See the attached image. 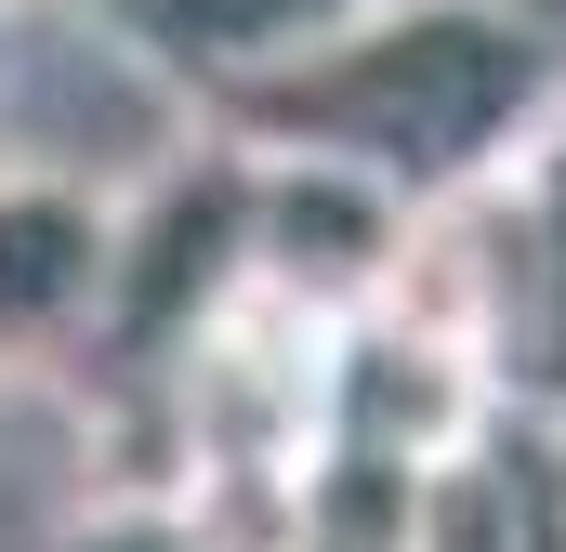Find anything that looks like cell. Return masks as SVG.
Segmentation results:
<instances>
[{
	"label": "cell",
	"mask_w": 566,
	"mask_h": 552,
	"mask_svg": "<svg viewBox=\"0 0 566 552\" xmlns=\"http://www.w3.org/2000/svg\"><path fill=\"white\" fill-rule=\"evenodd\" d=\"M501 460H514V552H566V408L514 395L501 408Z\"/></svg>",
	"instance_id": "obj_6"
},
{
	"label": "cell",
	"mask_w": 566,
	"mask_h": 552,
	"mask_svg": "<svg viewBox=\"0 0 566 552\" xmlns=\"http://www.w3.org/2000/svg\"><path fill=\"white\" fill-rule=\"evenodd\" d=\"M238 184H251V302H277L303 329H343L369 316L396 276L422 211L343 158H290V145H238Z\"/></svg>",
	"instance_id": "obj_4"
},
{
	"label": "cell",
	"mask_w": 566,
	"mask_h": 552,
	"mask_svg": "<svg viewBox=\"0 0 566 552\" xmlns=\"http://www.w3.org/2000/svg\"><path fill=\"white\" fill-rule=\"evenodd\" d=\"M198 132L343 158L409 211H448L566 132V26L541 0H343L290 53L198 93Z\"/></svg>",
	"instance_id": "obj_1"
},
{
	"label": "cell",
	"mask_w": 566,
	"mask_h": 552,
	"mask_svg": "<svg viewBox=\"0 0 566 552\" xmlns=\"http://www.w3.org/2000/svg\"><path fill=\"white\" fill-rule=\"evenodd\" d=\"M106 302H119V184L0 145V382L106 355Z\"/></svg>",
	"instance_id": "obj_2"
},
{
	"label": "cell",
	"mask_w": 566,
	"mask_h": 552,
	"mask_svg": "<svg viewBox=\"0 0 566 552\" xmlns=\"http://www.w3.org/2000/svg\"><path fill=\"white\" fill-rule=\"evenodd\" d=\"M501 408H514V369L461 316L409 302V289H382L369 316L329 329V434L316 447H382V460L434 474V460H461Z\"/></svg>",
	"instance_id": "obj_3"
},
{
	"label": "cell",
	"mask_w": 566,
	"mask_h": 552,
	"mask_svg": "<svg viewBox=\"0 0 566 552\" xmlns=\"http://www.w3.org/2000/svg\"><path fill=\"white\" fill-rule=\"evenodd\" d=\"M40 552H238V540H224L185 487H93Z\"/></svg>",
	"instance_id": "obj_5"
}]
</instances>
